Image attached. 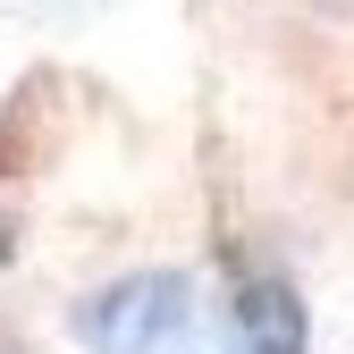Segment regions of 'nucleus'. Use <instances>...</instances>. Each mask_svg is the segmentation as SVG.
I'll return each mask as SVG.
<instances>
[{
	"label": "nucleus",
	"instance_id": "obj_1",
	"mask_svg": "<svg viewBox=\"0 0 354 354\" xmlns=\"http://www.w3.org/2000/svg\"><path fill=\"white\" fill-rule=\"evenodd\" d=\"M84 354H295V321L279 295L219 304L194 270H136L76 304Z\"/></svg>",
	"mask_w": 354,
	"mask_h": 354
}]
</instances>
